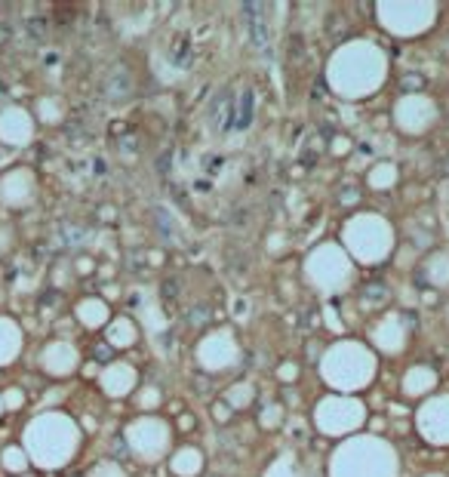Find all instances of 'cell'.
<instances>
[{
    "label": "cell",
    "instance_id": "603a6c76",
    "mask_svg": "<svg viewBox=\"0 0 449 477\" xmlns=\"http://www.w3.org/2000/svg\"><path fill=\"white\" fill-rule=\"evenodd\" d=\"M261 477H302V468H298L293 453H283V456H277V459L268 465Z\"/></svg>",
    "mask_w": 449,
    "mask_h": 477
},
{
    "label": "cell",
    "instance_id": "3957f363",
    "mask_svg": "<svg viewBox=\"0 0 449 477\" xmlns=\"http://www.w3.org/2000/svg\"><path fill=\"white\" fill-rule=\"evenodd\" d=\"M379 373V358L369 345L357 339H339L323 351L320 358V379L335 395H354L367 391Z\"/></svg>",
    "mask_w": 449,
    "mask_h": 477
},
{
    "label": "cell",
    "instance_id": "7c38bea8",
    "mask_svg": "<svg viewBox=\"0 0 449 477\" xmlns=\"http://www.w3.org/2000/svg\"><path fill=\"white\" fill-rule=\"evenodd\" d=\"M416 428L425 444L431 446H449V395L428 397L416 409Z\"/></svg>",
    "mask_w": 449,
    "mask_h": 477
},
{
    "label": "cell",
    "instance_id": "484cf974",
    "mask_svg": "<svg viewBox=\"0 0 449 477\" xmlns=\"http://www.w3.org/2000/svg\"><path fill=\"white\" fill-rule=\"evenodd\" d=\"M90 477H126V471L120 468L117 462H102L99 468H92V474Z\"/></svg>",
    "mask_w": 449,
    "mask_h": 477
},
{
    "label": "cell",
    "instance_id": "8992f818",
    "mask_svg": "<svg viewBox=\"0 0 449 477\" xmlns=\"http://www.w3.org/2000/svg\"><path fill=\"white\" fill-rule=\"evenodd\" d=\"M440 6L434 0H379L376 4V18L391 37L400 41H413L431 31Z\"/></svg>",
    "mask_w": 449,
    "mask_h": 477
},
{
    "label": "cell",
    "instance_id": "9a60e30c",
    "mask_svg": "<svg viewBox=\"0 0 449 477\" xmlns=\"http://www.w3.org/2000/svg\"><path fill=\"white\" fill-rule=\"evenodd\" d=\"M136 382H139V373L129 363H108L105 373H102V388L111 397H126L136 388Z\"/></svg>",
    "mask_w": 449,
    "mask_h": 477
},
{
    "label": "cell",
    "instance_id": "52a82bcc",
    "mask_svg": "<svg viewBox=\"0 0 449 477\" xmlns=\"http://www.w3.org/2000/svg\"><path fill=\"white\" fill-rule=\"evenodd\" d=\"M367 404L354 395H326L317 400L314 407V425L323 437H348L360 434V428L367 425Z\"/></svg>",
    "mask_w": 449,
    "mask_h": 477
},
{
    "label": "cell",
    "instance_id": "83f0119b",
    "mask_svg": "<svg viewBox=\"0 0 449 477\" xmlns=\"http://www.w3.org/2000/svg\"><path fill=\"white\" fill-rule=\"evenodd\" d=\"M323 321L332 326V333H342V330H345V326H342V321H339V314H335V308H330V305L323 308Z\"/></svg>",
    "mask_w": 449,
    "mask_h": 477
},
{
    "label": "cell",
    "instance_id": "8fae6325",
    "mask_svg": "<svg viewBox=\"0 0 449 477\" xmlns=\"http://www.w3.org/2000/svg\"><path fill=\"white\" fill-rule=\"evenodd\" d=\"M194 358H198L200 370L207 373H224L240 363V342L231 330H212L198 342L194 348Z\"/></svg>",
    "mask_w": 449,
    "mask_h": 477
},
{
    "label": "cell",
    "instance_id": "9c48e42d",
    "mask_svg": "<svg viewBox=\"0 0 449 477\" xmlns=\"http://www.w3.org/2000/svg\"><path fill=\"white\" fill-rule=\"evenodd\" d=\"M126 444L142 462H161L173 453V428L161 416H142L126 425Z\"/></svg>",
    "mask_w": 449,
    "mask_h": 477
},
{
    "label": "cell",
    "instance_id": "e0dca14e",
    "mask_svg": "<svg viewBox=\"0 0 449 477\" xmlns=\"http://www.w3.org/2000/svg\"><path fill=\"white\" fill-rule=\"evenodd\" d=\"M425 280L434 289H449V250H437L425 259Z\"/></svg>",
    "mask_w": 449,
    "mask_h": 477
},
{
    "label": "cell",
    "instance_id": "ac0fdd59",
    "mask_svg": "<svg viewBox=\"0 0 449 477\" xmlns=\"http://www.w3.org/2000/svg\"><path fill=\"white\" fill-rule=\"evenodd\" d=\"M397 182H400V170H397V164H391V161L372 164L367 173V185L372 191H391Z\"/></svg>",
    "mask_w": 449,
    "mask_h": 477
},
{
    "label": "cell",
    "instance_id": "836d02e7",
    "mask_svg": "<svg viewBox=\"0 0 449 477\" xmlns=\"http://www.w3.org/2000/svg\"><path fill=\"white\" fill-rule=\"evenodd\" d=\"M446 321H449V308H446Z\"/></svg>",
    "mask_w": 449,
    "mask_h": 477
},
{
    "label": "cell",
    "instance_id": "4dcf8cb0",
    "mask_svg": "<svg viewBox=\"0 0 449 477\" xmlns=\"http://www.w3.org/2000/svg\"><path fill=\"white\" fill-rule=\"evenodd\" d=\"M191 425H194V419H191V416H182V419H179V428H182V432H188Z\"/></svg>",
    "mask_w": 449,
    "mask_h": 477
},
{
    "label": "cell",
    "instance_id": "f1b7e54d",
    "mask_svg": "<svg viewBox=\"0 0 449 477\" xmlns=\"http://www.w3.org/2000/svg\"><path fill=\"white\" fill-rule=\"evenodd\" d=\"M212 416H216V419H219V422H224V419H231V407H228V404H224V400H219V404H216V407H212Z\"/></svg>",
    "mask_w": 449,
    "mask_h": 477
},
{
    "label": "cell",
    "instance_id": "ba28073f",
    "mask_svg": "<svg viewBox=\"0 0 449 477\" xmlns=\"http://www.w3.org/2000/svg\"><path fill=\"white\" fill-rule=\"evenodd\" d=\"M77 441H80L77 425L65 416L40 419L31 432V446L43 465H65L77 450Z\"/></svg>",
    "mask_w": 449,
    "mask_h": 477
},
{
    "label": "cell",
    "instance_id": "d6986e66",
    "mask_svg": "<svg viewBox=\"0 0 449 477\" xmlns=\"http://www.w3.org/2000/svg\"><path fill=\"white\" fill-rule=\"evenodd\" d=\"M43 363L50 367L53 373H59V376H65V373H71L74 367H77V351H74V345H53L50 351L43 354Z\"/></svg>",
    "mask_w": 449,
    "mask_h": 477
},
{
    "label": "cell",
    "instance_id": "2e32d148",
    "mask_svg": "<svg viewBox=\"0 0 449 477\" xmlns=\"http://www.w3.org/2000/svg\"><path fill=\"white\" fill-rule=\"evenodd\" d=\"M203 465H207V459L198 446H179L175 453H170V471L175 477H198Z\"/></svg>",
    "mask_w": 449,
    "mask_h": 477
},
{
    "label": "cell",
    "instance_id": "ffe728a7",
    "mask_svg": "<svg viewBox=\"0 0 449 477\" xmlns=\"http://www.w3.org/2000/svg\"><path fill=\"white\" fill-rule=\"evenodd\" d=\"M136 339H139V326L129 317H117L108 326V345H114V348H129V345H136Z\"/></svg>",
    "mask_w": 449,
    "mask_h": 477
},
{
    "label": "cell",
    "instance_id": "1f68e13d",
    "mask_svg": "<svg viewBox=\"0 0 449 477\" xmlns=\"http://www.w3.org/2000/svg\"><path fill=\"white\" fill-rule=\"evenodd\" d=\"M443 198H449V182L443 185Z\"/></svg>",
    "mask_w": 449,
    "mask_h": 477
},
{
    "label": "cell",
    "instance_id": "7a4b0ae2",
    "mask_svg": "<svg viewBox=\"0 0 449 477\" xmlns=\"http://www.w3.org/2000/svg\"><path fill=\"white\" fill-rule=\"evenodd\" d=\"M330 477H400V453L379 434H354L330 456Z\"/></svg>",
    "mask_w": 449,
    "mask_h": 477
},
{
    "label": "cell",
    "instance_id": "cb8c5ba5",
    "mask_svg": "<svg viewBox=\"0 0 449 477\" xmlns=\"http://www.w3.org/2000/svg\"><path fill=\"white\" fill-rule=\"evenodd\" d=\"M280 422H283V407L280 404H268L265 409H261V416H259V425L261 428H280Z\"/></svg>",
    "mask_w": 449,
    "mask_h": 477
},
{
    "label": "cell",
    "instance_id": "d4e9b609",
    "mask_svg": "<svg viewBox=\"0 0 449 477\" xmlns=\"http://www.w3.org/2000/svg\"><path fill=\"white\" fill-rule=\"evenodd\" d=\"M161 400H163V395L151 385V388H145L142 395H139V407H142V409H157V407H161Z\"/></svg>",
    "mask_w": 449,
    "mask_h": 477
},
{
    "label": "cell",
    "instance_id": "5b68a950",
    "mask_svg": "<svg viewBox=\"0 0 449 477\" xmlns=\"http://www.w3.org/2000/svg\"><path fill=\"white\" fill-rule=\"evenodd\" d=\"M302 274L317 293L335 296V293H345V289L354 284V262L348 252H345L342 243L323 240V243L308 250Z\"/></svg>",
    "mask_w": 449,
    "mask_h": 477
},
{
    "label": "cell",
    "instance_id": "f546056e",
    "mask_svg": "<svg viewBox=\"0 0 449 477\" xmlns=\"http://www.w3.org/2000/svg\"><path fill=\"white\" fill-rule=\"evenodd\" d=\"M348 148H351V142H348V139H345V136H339V139H335V142H332V151H335V154H345V151H348Z\"/></svg>",
    "mask_w": 449,
    "mask_h": 477
},
{
    "label": "cell",
    "instance_id": "7402d4cb",
    "mask_svg": "<svg viewBox=\"0 0 449 477\" xmlns=\"http://www.w3.org/2000/svg\"><path fill=\"white\" fill-rule=\"evenodd\" d=\"M77 314H80V321L87 323V326L108 323V305L102 302V299H83L80 308H77Z\"/></svg>",
    "mask_w": 449,
    "mask_h": 477
},
{
    "label": "cell",
    "instance_id": "4316f807",
    "mask_svg": "<svg viewBox=\"0 0 449 477\" xmlns=\"http://www.w3.org/2000/svg\"><path fill=\"white\" fill-rule=\"evenodd\" d=\"M277 379L280 382H296L298 379V363H293V360L280 363V367H277Z\"/></svg>",
    "mask_w": 449,
    "mask_h": 477
},
{
    "label": "cell",
    "instance_id": "30bf717a",
    "mask_svg": "<svg viewBox=\"0 0 449 477\" xmlns=\"http://www.w3.org/2000/svg\"><path fill=\"white\" fill-rule=\"evenodd\" d=\"M391 117H394V127L404 136H425L440 120V108L425 92H406V96H400L394 102Z\"/></svg>",
    "mask_w": 449,
    "mask_h": 477
},
{
    "label": "cell",
    "instance_id": "6da1fadb",
    "mask_svg": "<svg viewBox=\"0 0 449 477\" xmlns=\"http://www.w3.org/2000/svg\"><path fill=\"white\" fill-rule=\"evenodd\" d=\"M391 62L376 41L357 37L335 46L326 62V87L345 102H363L388 83Z\"/></svg>",
    "mask_w": 449,
    "mask_h": 477
},
{
    "label": "cell",
    "instance_id": "277c9868",
    "mask_svg": "<svg viewBox=\"0 0 449 477\" xmlns=\"http://www.w3.org/2000/svg\"><path fill=\"white\" fill-rule=\"evenodd\" d=\"M342 247L354 265H382L397 247L394 225L379 213H354L342 225Z\"/></svg>",
    "mask_w": 449,
    "mask_h": 477
},
{
    "label": "cell",
    "instance_id": "4fadbf2b",
    "mask_svg": "<svg viewBox=\"0 0 449 477\" xmlns=\"http://www.w3.org/2000/svg\"><path fill=\"white\" fill-rule=\"evenodd\" d=\"M369 342H372V348L382 351V354H400L409 345V326H406L404 317L391 311V314L379 317V321L372 323Z\"/></svg>",
    "mask_w": 449,
    "mask_h": 477
},
{
    "label": "cell",
    "instance_id": "d6a6232c",
    "mask_svg": "<svg viewBox=\"0 0 449 477\" xmlns=\"http://www.w3.org/2000/svg\"><path fill=\"white\" fill-rule=\"evenodd\" d=\"M425 477H446V474H425Z\"/></svg>",
    "mask_w": 449,
    "mask_h": 477
},
{
    "label": "cell",
    "instance_id": "5bb4252c",
    "mask_svg": "<svg viewBox=\"0 0 449 477\" xmlns=\"http://www.w3.org/2000/svg\"><path fill=\"white\" fill-rule=\"evenodd\" d=\"M437 370H431V367H425V363H416V367H409L406 373H404V379H400V391H404L406 397H413V400H418V397H428L431 391L437 388Z\"/></svg>",
    "mask_w": 449,
    "mask_h": 477
},
{
    "label": "cell",
    "instance_id": "44dd1931",
    "mask_svg": "<svg viewBox=\"0 0 449 477\" xmlns=\"http://www.w3.org/2000/svg\"><path fill=\"white\" fill-rule=\"evenodd\" d=\"M252 400H256V385H252V382H234V385L224 391V404L231 409H247Z\"/></svg>",
    "mask_w": 449,
    "mask_h": 477
}]
</instances>
